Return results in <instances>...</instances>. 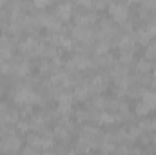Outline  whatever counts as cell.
<instances>
[{"label": "cell", "instance_id": "2", "mask_svg": "<svg viewBox=\"0 0 156 155\" xmlns=\"http://www.w3.org/2000/svg\"><path fill=\"white\" fill-rule=\"evenodd\" d=\"M144 102H145L149 108H154L156 106V93H145V95H144Z\"/></svg>", "mask_w": 156, "mask_h": 155}, {"label": "cell", "instance_id": "4", "mask_svg": "<svg viewBox=\"0 0 156 155\" xmlns=\"http://www.w3.org/2000/svg\"><path fill=\"white\" fill-rule=\"evenodd\" d=\"M154 77H156V71H154Z\"/></svg>", "mask_w": 156, "mask_h": 155}, {"label": "cell", "instance_id": "5", "mask_svg": "<svg viewBox=\"0 0 156 155\" xmlns=\"http://www.w3.org/2000/svg\"><path fill=\"white\" fill-rule=\"evenodd\" d=\"M133 2H134V0H133Z\"/></svg>", "mask_w": 156, "mask_h": 155}, {"label": "cell", "instance_id": "3", "mask_svg": "<svg viewBox=\"0 0 156 155\" xmlns=\"http://www.w3.org/2000/svg\"><path fill=\"white\" fill-rule=\"evenodd\" d=\"M69 13H71V6H69V4H62V6L58 7V17L67 18V17H69Z\"/></svg>", "mask_w": 156, "mask_h": 155}, {"label": "cell", "instance_id": "1", "mask_svg": "<svg viewBox=\"0 0 156 155\" xmlns=\"http://www.w3.org/2000/svg\"><path fill=\"white\" fill-rule=\"evenodd\" d=\"M111 15L116 18V20H123L127 17V7L125 6H113L111 7Z\"/></svg>", "mask_w": 156, "mask_h": 155}]
</instances>
